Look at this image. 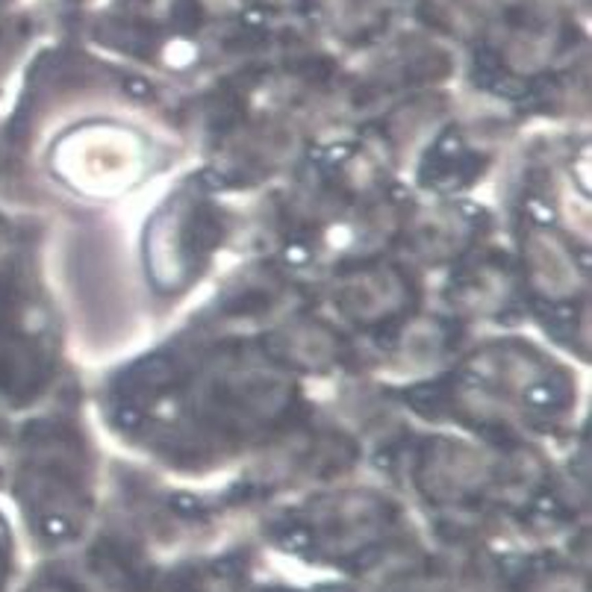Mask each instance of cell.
<instances>
[{
  "instance_id": "cell-1",
  "label": "cell",
  "mask_w": 592,
  "mask_h": 592,
  "mask_svg": "<svg viewBox=\"0 0 592 592\" xmlns=\"http://www.w3.org/2000/svg\"><path fill=\"white\" fill-rule=\"evenodd\" d=\"M6 445H9V433H6L3 416H0V466H3V457H6Z\"/></svg>"
}]
</instances>
